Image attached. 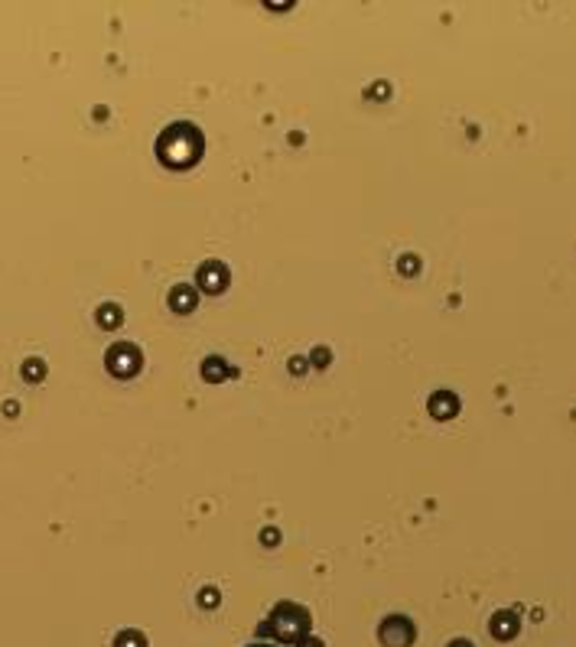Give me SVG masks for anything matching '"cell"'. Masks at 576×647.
<instances>
[{"instance_id":"3957f363","label":"cell","mask_w":576,"mask_h":647,"mask_svg":"<svg viewBox=\"0 0 576 647\" xmlns=\"http://www.w3.org/2000/svg\"><path fill=\"white\" fill-rule=\"evenodd\" d=\"M102 322H104V326H114V322H118V312H114V306H102Z\"/></svg>"},{"instance_id":"6da1fadb","label":"cell","mask_w":576,"mask_h":647,"mask_svg":"<svg viewBox=\"0 0 576 647\" xmlns=\"http://www.w3.org/2000/svg\"><path fill=\"white\" fill-rule=\"evenodd\" d=\"M108 368L114 371V374H130V371H137V352L130 345H118V348L108 355Z\"/></svg>"},{"instance_id":"5b68a950","label":"cell","mask_w":576,"mask_h":647,"mask_svg":"<svg viewBox=\"0 0 576 647\" xmlns=\"http://www.w3.org/2000/svg\"><path fill=\"white\" fill-rule=\"evenodd\" d=\"M255 647H271V644H255Z\"/></svg>"},{"instance_id":"277c9868","label":"cell","mask_w":576,"mask_h":647,"mask_svg":"<svg viewBox=\"0 0 576 647\" xmlns=\"http://www.w3.org/2000/svg\"><path fill=\"white\" fill-rule=\"evenodd\" d=\"M30 374H33V378H39V374H43V368H39V364H26V378H30Z\"/></svg>"},{"instance_id":"7a4b0ae2","label":"cell","mask_w":576,"mask_h":647,"mask_svg":"<svg viewBox=\"0 0 576 647\" xmlns=\"http://www.w3.org/2000/svg\"><path fill=\"white\" fill-rule=\"evenodd\" d=\"M118 647H144V638H140V634H121L118 638Z\"/></svg>"}]
</instances>
